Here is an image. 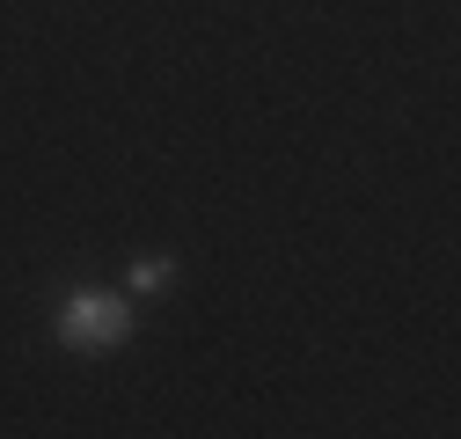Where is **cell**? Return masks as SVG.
Segmentation results:
<instances>
[{
    "instance_id": "obj_1",
    "label": "cell",
    "mask_w": 461,
    "mask_h": 439,
    "mask_svg": "<svg viewBox=\"0 0 461 439\" xmlns=\"http://www.w3.org/2000/svg\"><path fill=\"white\" fill-rule=\"evenodd\" d=\"M125 337H132L125 293H67V308H59V345H74V352H110V345H125Z\"/></svg>"
},
{
    "instance_id": "obj_2",
    "label": "cell",
    "mask_w": 461,
    "mask_h": 439,
    "mask_svg": "<svg viewBox=\"0 0 461 439\" xmlns=\"http://www.w3.org/2000/svg\"><path fill=\"white\" fill-rule=\"evenodd\" d=\"M161 286H168V264H161V256L132 264V293H161Z\"/></svg>"
}]
</instances>
